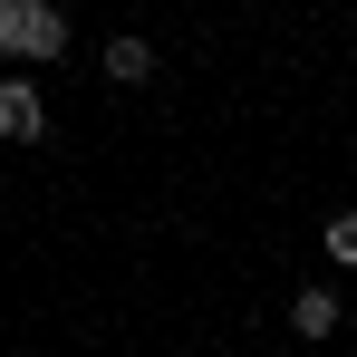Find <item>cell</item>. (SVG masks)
I'll use <instances>...</instances> for the list:
<instances>
[{
    "instance_id": "obj_1",
    "label": "cell",
    "mask_w": 357,
    "mask_h": 357,
    "mask_svg": "<svg viewBox=\"0 0 357 357\" xmlns=\"http://www.w3.org/2000/svg\"><path fill=\"white\" fill-rule=\"evenodd\" d=\"M0 59H68L59 0H0Z\"/></svg>"
},
{
    "instance_id": "obj_2",
    "label": "cell",
    "mask_w": 357,
    "mask_h": 357,
    "mask_svg": "<svg viewBox=\"0 0 357 357\" xmlns=\"http://www.w3.org/2000/svg\"><path fill=\"white\" fill-rule=\"evenodd\" d=\"M0 135H10V145H39V135H49V97H39L29 77H0Z\"/></svg>"
},
{
    "instance_id": "obj_3",
    "label": "cell",
    "mask_w": 357,
    "mask_h": 357,
    "mask_svg": "<svg viewBox=\"0 0 357 357\" xmlns=\"http://www.w3.org/2000/svg\"><path fill=\"white\" fill-rule=\"evenodd\" d=\"M107 77H116V87H145V77H155V49H145L135 29H116V39H107Z\"/></svg>"
},
{
    "instance_id": "obj_4",
    "label": "cell",
    "mask_w": 357,
    "mask_h": 357,
    "mask_svg": "<svg viewBox=\"0 0 357 357\" xmlns=\"http://www.w3.org/2000/svg\"><path fill=\"white\" fill-rule=\"evenodd\" d=\"M290 328H299V338H328V328H338V299H328V290H299L290 299Z\"/></svg>"
},
{
    "instance_id": "obj_5",
    "label": "cell",
    "mask_w": 357,
    "mask_h": 357,
    "mask_svg": "<svg viewBox=\"0 0 357 357\" xmlns=\"http://www.w3.org/2000/svg\"><path fill=\"white\" fill-rule=\"evenodd\" d=\"M319 241H328V261H348V271H357V213H328V232H319Z\"/></svg>"
}]
</instances>
